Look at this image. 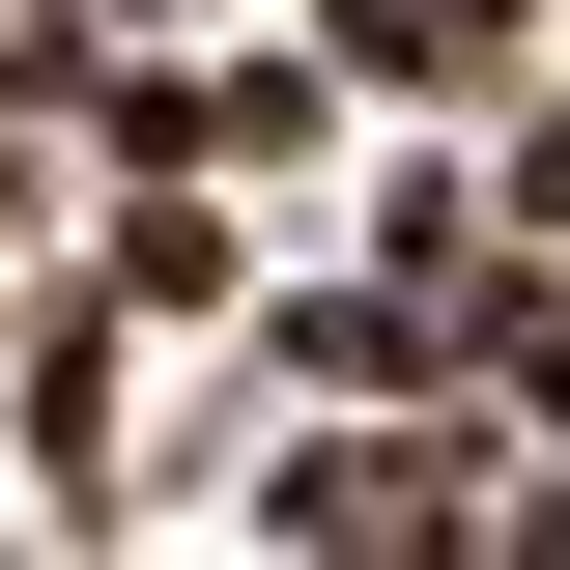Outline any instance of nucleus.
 I'll list each match as a JSON object with an SVG mask.
<instances>
[{
	"mask_svg": "<svg viewBox=\"0 0 570 570\" xmlns=\"http://www.w3.org/2000/svg\"><path fill=\"white\" fill-rule=\"evenodd\" d=\"M115 371H142V314H115V285L0 314V456H29V542H115Z\"/></svg>",
	"mask_w": 570,
	"mask_h": 570,
	"instance_id": "f257e3e1",
	"label": "nucleus"
},
{
	"mask_svg": "<svg viewBox=\"0 0 570 570\" xmlns=\"http://www.w3.org/2000/svg\"><path fill=\"white\" fill-rule=\"evenodd\" d=\"M285 29L343 58V115H513L570 0H285Z\"/></svg>",
	"mask_w": 570,
	"mask_h": 570,
	"instance_id": "f03ea898",
	"label": "nucleus"
},
{
	"mask_svg": "<svg viewBox=\"0 0 570 570\" xmlns=\"http://www.w3.org/2000/svg\"><path fill=\"white\" fill-rule=\"evenodd\" d=\"M86 285H115L142 343H228V285H257V200H228V171H115V228H86Z\"/></svg>",
	"mask_w": 570,
	"mask_h": 570,
	"instance_id": "7ed1b4c3",
	"label": "nucleus"
},
{
	"mask_svg": "<svg viewBox=\"0 0 570 570\" xmlns=\"http://www.w3.org/2000/svg\"><path fill=\"white\" fill-rule=\"evenodd\" d=\"M0 200H29V115H0Z\"/></svg>",
	"mask_w": 570,
	"mask_h": 570,
	"instance_id": "20e7f679",
	"label": "nucleus"
},
{
	"mask_svg": "<svg viewBox=\"0 0 570 570\" xmlns=\"http://www.w3.org/2000/svg\"><path fill=\"white\" fill-rule=\"evenodd\" d=\"M200 29H257V0H200Z\"/></svg>",
	"mask_w": 570,
	"mask_h": 570,
	"instance_id": "39448f33",
	"label": "nucleus"
}]
</instances>
